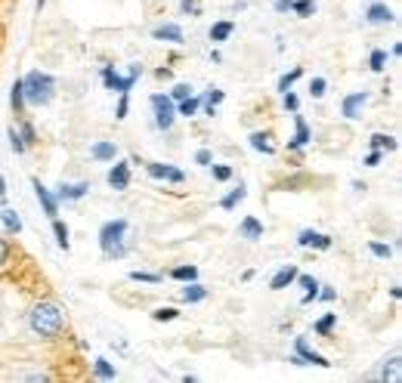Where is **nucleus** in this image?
<instances>
[{
  "mask_svg": "<svg viewBox=\"0 0 402 383\" xmlns=\"http://www.w3.org/2000/svg\"><path fill=\"white\" fill-rule=\"evenodd\" d=\"M25 328H28V334L37 337V340L56 343V340L65 337L68 319H65V312H62L59 303H53L50 297H37V300L28 306V312H25Z\"/></svg>",
  "mask_w": 402,
  "mask_h": 383,
  "instance_id": "nucleus-1",
  "label": "nucleus"
},
{
  "mask_svg": "<svg viewBox=\"0 0 402 383\" xmlns=\"http://www.w3.org/2000/svg\"><path fill=\"white\" fill-rule=\"evenodd\" d=\"M22 90H25V102L35 105V109H44L56 96V77L47 75V71H28L22 77Z\"/></svg>",
  "mask_w": 402,
  "mask_h": 383,
  "instance_id": "nucleus-2",
  "label": "nucleus"
},
{
  "mask_svg": "<svg viewBox=\"0 0 402 383\" xmlns=\"http://www.w3.org/2000/svg\"><path fill=\"white\" fill-rule=\"evenodd\" d=\"M149 105H152V115H155V127L161 133H170L176 124V102L167 93H155L149 99Z\"/></svg>",
  "mask_w": 402,
  "mask_h": 383,
  "instance_id": "nucleus-3",
  "label": "nucleus"
},
{
  "mask_svg": "<svg viewBox=\"0 0 402 383\" xmlns=\"http://www.w3.org/2000/svg\"><path fill=\"white\" fill-rule=\"evenodd\" d=\"M127 229H130V223L127 220H109L105 226L100 229V247L102 250H109V247H115V244H121V241H127Z\"/></svg>",
  "mask_w": 402,
  "mask_h": 383,
  "instance_id": "nucleus-4",
  "label": "nucleus"
},
{
  "mask_svg": "<svg viewBox=\"0 0 402 383\" xmlns=\"http://www.w3.org/2000/svg\"><path fill=\"white\" fill-rule=\"evenodd\" d=\"M146 164V174L152 180H161V183H174V186H180V183H186V174H183L180 167H174V164H158V161H143Z\"/></svg>",
  "mask_w": 402,
  "mask_h": 383,
  "instance_id": "nucleus-5",
  "label": "nucleus"
},
{
  "mask_svg": "<svg viewBox=\"0 0 402 383\" xmlns=\"http://www.w3.org/2000/svg\"><path fill=\"white\" fill-rule=\"evenodd\" d=\"M140 81V77H134V75H118L115 68H111V65H105L102 68V84H105V90H111V93H130V90H134V84Z\"/></svg>",
  "mask_w": 402,
  "mask_h": 383,
  "instance_id": "nucleus-6",
  "label": "nucleus"
},
{
  "mask_svg": "<svg viewBox=\"0 0 402 383\" xmlns=\"http://www.w3.org/2000/svg\"><path fill=\"white\" fill-rule=\"evenodd\" d=\"M368 96L365 90H359V93H347L344 99H340V115L347 118V121H356V118H362V109L368 105Z\"/></svg>",
  "mask_w": 402,
  "mask_h": 383,
  "instance_id": "nucleus-7",
  "label": "nucleus"
},
{
  "mask_svg": "<svg viewBox=\"0 0 402 383\" xmlns=\"http://www.w3.org/2000/svg\"><path fill=\"white\" fill-rule=\"evenodd\" d=\"M294 353L303 359V365H319V368H331V362L325 359L322 353H316L313 346L307 343V337H294Z\"/></svg>",
  "mask_w": 402,
  "mask_h": 383,
  "instance_id": "nucleus-8",
  "label": "nucleus"
},
{
  "mask_svg": "<svg viewBox=\"0 0 402 383\" xmlns=\"http://www.w3.org/2000/svg\"><path fill=\"white\" fill-rule=\"evenodd\" d=\"M334 239L325 232H316V229H300L298 232V247H316V250H331Z\"/></svg>",
  "mask_w": 402,
  "mask_h": 383,
  "instance_id": "nucleus-9",
  "label": "nucleus"
},
{
  "mask_svg": "<svg viewBox=\"0 0 402 383\" xmlns=\"http://www.w3.org/2000/svg\"><path fill=\"white\" fill-rule=\"evenodd\" d=\"M105 183H109L115 192L130 189V161H115V164H111V170L105 174Z\"/></svg>",
  "mask_w": 402,
  "mask_h": 383,
  "instance_id": "nucleus-10",
  "label": "nucleus"
},
{
  "mask_svg": "<svg viewBox=\"0 0 402 383\" xmlns=\"http://www.w3.org/2000/svg\"><path fill=\"white\" fill-rule=\"evenodd\" d=\"M31 186H35V195H37V201H41L44 214H47L50 220H53V216H59V198L53 195V189L44 186V183L37 180V176H35V180H31Z\"/></svg>",
  "mask_w": 402,
  "mask_h": 383,
  "instance_id": "nucleus-11",
  "label": "nucleus"
},
{
  "mask_svg": "<svg viewBox=\"0 0 402 383\" xmlns=\"http://www.w3.org/2000/svg\"><path fill=\"white\" fill-rule=\"evenodd\" d=\"M309 140H313V130H309V124L303 121V115L294 111V136L288 140V151H300L303 145H309Z\"/></svg>",
  "mask_w": 402,
  "mask_h": 383,
  "instance_id": "nucleus-12",
  "label": "nucleus"
},
{
  "mask_svg": "<svg viewBox=\"0 0 402 383\" xmlns=\"http://www.w3.org/2000/svg\"><path fill=\"white\" fill-rule=\"evenodd\" d=\"M402 355H399V349L396 353H390V359H384L381 362V371H378V380H384V383H399L402 380Z\"/></svg>",
  "mask_w": 402,
  "mask_h": 383,
  "instance_id": "nucleus-13",
  "label": "nucleus"
},
{
  "mask_svg": "<svg viewBox=\"0 0 402 383\" xmlns=\"http://www.w3.org/2000/svg\"><path fill=\"white\" fill-rule=\"evenodd\" d=\"M87 192H90V183H59L53 195H56L59 204H62V201H81Z\"/></svg>",
  "mask_w": 402,
  "mask_h": 383,
  "instance_id": "nucleus-14",
  "label": "nucleus"
},
{
  "mask_svg": "<svg viewBox=\"0 0 402 383\" xmlns=\"http://www.w3.org/2000/svg\"><path fill=\"white\" fill-rule=\"evenodd\" d=\"M365 22H372V25H393V22H396V16H393V10L387 3H372L365 10Z\"/></svg>",
  "mask_w": 402,
  "mask_h": 383,
  "instance_id": "nucleus-15",
  "label": "nucleus"
},
{
  "mask_svg": "<svg viewBox=\"0 0 402 383\" xmlns=\"http://www.w3.org/2000/svg\"><path fill=\"white\" fill-rule=\"evenodd\" d=\"M10 109H12V115H16V121H19V118H25V115H28V102H25L22 77H19V81L10 87Z\"/></svg>",
  "mask_w": 402,
  "mask_h": 383,
  "instance_id": "nucleus-16",
  "label": "nucleus"
},
{
  "mask_svg": "<svg viewBox=\"0 0 402 383\" xmlns=\"http://www.w3.org/2000/svg\"><path fill=\"white\" fill-rule=\"evenodd\" d=\"M0 223H3V232L10 235V239H16V235L22 232V216H19L12 207H6V204L0 207Z\"/></svg>",
  "mask_w": 402,
  "mask_h": 383,
  "instance_id": "nucleus-17",
  "label": "nucleus"
},
{
  "mask_svg": "<svg viewBox=\"0 0 402 383\" xmlns=\"http://www.w3.org/2000/svg\"><path fill=\"white\" fill-rule=\"evenodd\" d=\"M248 142H251V149H254V151H263V155H269V158L275 155L273 133H269V130H254V133L248 136Z\"/></svg>",
  "mask_w": 402,
  "mask_h": 383,
  "instance_id": "nucleus-18",
  "label": "nucleus"
},
{
  "mask_svg": "<svg viewBox=\"0 0 402 383\" xmlns=\"http://www.w3.org/2000/svg\"><path fill=\"white\" fill-rule=\"evenodd\" d=\"M239 239H245V241H260V239H263V223L257 220V216H245V220L239 223Z\"/></svg>",
  "mask_w": 402,
  "mask_h": 383,
  "instance_id": "nucleus-19",
  "label": "nucleus"
},
{
  "mask_svg": "<svg viewBox=\"0 0 402 383\" xmlns=\"http://www.w3.org/2000/svg\"><path fill=\"white\" fill-rule=\"evenodd\" d=\"M294 279H298V266H294V263H288V266H282L279 272L273 275L269 288H273V290H285V288H291V285H294Z\"/></svg>",
  "mask_w": 402,
  "mask_h": 383,
  "instance_id": "nucleus-20",
  "label": "nucleus"
},
{
  "mask_svg": "<svg viewBox=\"0 0 402 383\" xmlns=\"http://www.w3.org/2000/svg\"><path fill=\"white\" fill-rule=\"evenodd\" d=\"M152 37H155V41H167V44H183V28L174 22L158 25V28H152Z\"/></svg>",
  "mask_w": 402,
  "mask_h": 383,
  "instance_id": "nucleus-21",
  "label": "nucleus"
},
{
  "mask_svg": "<svg viewBox=\"0 0 402 383\" xmlns=\"http://www.w3.org/2000/svg\"><path fill=\"white\" fill-rule=\"evenodd\" d=\"M90 158H93V161H115L118 158V145L115 142H109V140H100V142H93L90 145Z\"/></svg>",
  "mask_w": 402,
  "mask_h": 383,
  "instance_id": "nucleus-22",
  "label": "nucleus"
},
{
  "mask_svg": "<svg viewBox=\"0 0 402 383\" xmlns=\"http://www.w3.org/2000/svg\"><path fill=\"white\" fill-rule=\"evenodd\" d=\"M204 297H208V288H204L199 279H195V281H183V290H180V300L183 303H201Z\"/></svg>",
  "mask_w": 402,
  "mask_h": 383,
  "instance_id": "nucleus-23",
  "label": "nucleus"
},
{
  "mask_svg": "<svg viewBox=\"0 0 402 383\" xmlns=\"http://www.w3.org/2000/svg\"><path fill=\"white\" fill-rule=\"evenodd\" d=\"M294 281H298V285L303 288L300 303H303V306H309V303L316 300V294H319V281H316L313 275H300V272H298V279H294Z\"/></svg>",
  "mask_w": 402,
  "mask_h": 383,
  "instance_id": "nucleus-24",
  "label": "nucleus"
},
{
  "mask_svg": "<svg viewBox=\"0 0 402 383\" xmlns=\"http://www.w3.org/2000/svg\"><path fill=\"white\" fill-rule=\"evenodd\" d=\"M90 377L93 380H115L118 377V371H115V365H111L109 359H93V371H90Z\"/></svg>",
  "mask_w": 402,
  "mask_h": 383,
  "instance_id": "nucleus-25",
  "label": "nucleus"
},
{
  "mask_svg": "<svg viewBox=\"0 0 402 383\" xmlns=\"http://www.w3.org/2000/svg\"><path fill=\"white\" fill-rule=\"evenodd\" d=\"M245 198H248V186H245V183H239V186L229 192V195L220 198V207H223V210H235L241 201H245Z\"/></svg>",
  "mask_w": 402,
  "mask_h": 383,
  "instance_id": "nucleus-26",
  "label": "nucleus"
},
{
  "mask_svg": "<svg viewBox=\"0 0 402 383\" xmlns=\"http://www.w3.org/2000/svg\"><path fill=\"white\" fill-rule=\"evenodd\" d=\"M232 31H235V25L229 22V19H223V22H214V25H210L208 37H210L214 44H223V41H229V37H232Z\"/></svg>",
  "mask_w": 402,
  "mask_h": 383,
  "instance_id": "nucleus-27",
  "label": "nucleus"
},
{
  "mask_svg": "<svg viewBox=\"0 0 402 383\" xmlns=\"http://www.w3.org/2000/svg\"><path fill=\"white\" fill-rule=\"evenodd\" d=\"M334 328H338V312H325V315H322V319L313 325V331H316V337H331Z\"/></svg>",
  "mask_w": 402,
  "mask_h": 383,
  "instance_id": "nucleus-28",
  "label": "nucleus"
},
{
  "mask_svg": "<svg viewBox=\"0 0 402 383\" xmlns=\"http://www.w3.org/2000/svg\"><path fill=\"white\" fill-rule=\"evenodd\" d=\"M19 136H22V142L28 145V149H35V145L41 142V140H37V130H35V124L28 121V115H25V118H19Z\"/></svg>",
  "mask_w": 402,
  "mask_h": 383,
  "instance_id": "nucleus-29",
  "label": "nucleus"
},
{
  "mask_svg": "<svg viewBox=\"0 0 402 383\" xmlns=\"http://www.w3.org/2000/svg\"><path fill=\"white\" fill-rule=\"evenodd\" d=\"M199 111H201V96H186L176 102V115H183V118H195Z\"/></svg>",
  "mask_w": 402,
  "mask_h": 383,
  "instance_id": "nucleus-30",
  "label": "nucleus"
},
{
  "mask_svg": "<svg viewBox=\"0 0 402 383\" xmlns=\"http://www.w3.org/2000/svg\"><path fill=\"white\" fill-rule=\"evenodd\" d=\"M368 145H372V149H378V151H396L399 149V142H396V136H387V133H374L372 140H368Z\"/></svg>",
  "mask_w": 402,
  "mask_h": 383,
  "instance_id": "nucleus-31",
  "label": "nucleus"
},
{
  "mask_svg": "<svg viewBox=\"0 0 402 383\" xmlns=\"http://www.w3.org/2000/svg\"><path fill=\"white\" fill-rule=\"evenodd\" d=\"M309 183H313V176H309V174H291V176H285V180L279 183V189L298 192V189H303V186H309Z\"/></svg>",
  "mask_w": 402,
  "mask_h": 383,
  "instance_id": "nucleus-32",
  "label": "nucleus"
},
{
  "mask_svg": "<svg viewBox=\"0 0 402 383\" xmlns=\"http://www.w3.org/2000/svg\"><path fill=\"white\" fill-rule=\"evenodd\" d=\"M53 235H56V244L62 250H68L71 247V241H68V226H65L59 216H53Z\"/></svg>",
  "mask_w": 402,
  "mask_h": 383,
  "instance_id": "nucleus-33",
  "label": "nucleus"
},
{
  "mask_svg": "<svg viewBox=\"0 0 402 383\" xmlns=\"http://www.w3.org/2000/svg\"><path fill=\"white\" fill-rule=\"evenodd\" d=\"M300 77H303V68H300V65H294V68L288 71V75H282V77H279V87H275V90H279V93H285V90H291L294 84L300 81Z\"/></svg>",
  "mask_w": 402,
  "mask_h": 383,
  "instance_id": "nucleus-34",
  "label": "nucleus"
},
{
  "mask_svg": "<svg viewBox=\"0 0 402 383\" xmlns=\"http://www.w3.org/2000/svg\"><path fill=\"white\" fill-rule=\"evenodd\" d=\"M127 279L130 281H140V285H161L164 275H158V272H140V269H134Z\"/></svg>",
  "mask_w": 402,
  "mask_h": 383,
  "instance_id": "nucleus-35",
  "label": "nucleus"
},
{
  "mask_svg": "<svg viewBox=\"0 0 402 383\" xmlns=\"http://www.w3.org/2000/svg\"><path fill=\"white\" fill-rule=\"evenodd\" d=\"M170 279L174 281H195L199 279V269L195 266H176V269H170Z\"/></svg>",
  "mask_w": 402,
  "mask_h": 383,
  "instance_id": "nucleus-36",
  "label": "nucleus"
},
{
  "mask_svg": "<svg viewBox=\"0 0 402 383\" xmlns=\"http://www.w3.org/2000/svg\"><path fill=\"white\" fill-rule=\"evenodd\" d=\"M368 68H372L374 75H381V71L387 68V50H372V56H368Z\"/></svg>",
  "mask_w": 402,
  "mask_h": 383,
  "instance_id": "nucleus-37",
  "label": "nucleus"
},
{
  "mask_svg": "<svg viewBox=\"0 0 402 383\" xmlns=\"http://www.w3.org/2000/svg\"><path fill=\"white\" fill-rule=\"evenodd\" d=\"M176 319H180V309L176 306H158L152 312V321H176Z\"/></svg>",
  "mask_w": 402,
  "mask_h": 383,
  "instance_id": "nucleus-38",
  "label": "nucleus"
},
{
  "mask_svg": "<svg viewBox=\"0 0 402 383\" xmlns=\"http://www.w3.org/2000/svg\"><path fill=\"white\" fill-rule=\"evenodd\" d=\"M291 12H294V16H300V19L316 16V0H294V3H291Z\"/></svg>",
  "mask_w": 402,
  "mask_h": 383,
  "instance_id": "nucleus-39",
  "label": "nucleus"
},
{
  "mask_svg": "<svg viewBox=\"0 0 402 383\" xmlns=\"http://www.w3.org/2000/svg\"><path fill=\"white\" fill-rule=\"evenodd\" d=\"M6 140H10V149L16 151V155H25V151H28V145L22 142V136H19V130H16V127L6 130Z\"/></svg>",
  "mask_w": 402,
  "mask_h": 383,
  "instance_id": "nucleus-40",
  "label": "nucleus"
},
{
  "mask_svg": "<svg viewBox=\"0 0 402 383\" xmlns=\"http://www.w3.org/2000/svg\"><path fill=\"white\" fill-rule=\"evenodd\" d=\"M368 250H372V256H378V260H390L393 256V247L384 241H368Z\"/></svg>",
  "mask_w": 402,
  "mask_h": 383,
  "instance_id": "nucleus-41",
  "label": "nucleus"
},
{
  "mask_svg": "<svg viewBox=\"0 0 402 383\" xmlns=\"http://www.w3.org/2000/svg\"><path fill=\"white\" fill-rule=\"evenodd\" d=\"M210 176H214L217 183H229L232 180V167H229V164H210Z\"/></svg>",
  "mask_w": 402,
  "mask_h": 383,
  "instance_id": "nucleus-42",
  "label": "nucleus"
},
{
  "mask_svg": "<svg viewBox=\"0 0 402 383\" xmlns=\"http://www.w3.org/2000/svg\"><path fill=\"white\" fill-rule=\"evenodd\" d=\"M325 90H328L325 77H313V81H309V99H322V96H325Z\"/></svg>",
  "mask_w": 402,
  "mask_h": 383,
  "instance_id": "nucleus-43",
  "label": "nucleus"
},
{
  "mask_svg": "<svg viewBox=\"0 0 402 383\" xmlns=\"http://www.w3.org/2000/svg\"><path fill=\"white\" fill-rule=\"evenodd\" d=\"M282 109H285L288 115H294V111H300V99H298V93H291V90H285V99H282Z\"/></svg>",
  "mask_w": 402,
  "mask_h": 383,
  "instance_id": "nucleus-44",
  "label": "nucleus"
},
{
  "mask_svg": "<svg viewBox=\"0 0 402 383\" xmlns=\"http://www.w3.org/2000/svg\"><path fill=\"white\" fill-rule=\"evenodd\" d=\"M102 256H105V260H124V256H127V241H121V244H115V247L102 250Z\"/></svg>",
  "mask_w": 402,
  "mask_h": 383,
  "instance_id": "nucleus-45",
  "label": "nucleus"
},
{
  "mask_svg": "<svg viewBox=\"0 0 402 383\" xmlns=\"http://www.w3.org/2000/svg\"><path fill=\"white\" fill-rule=\"evenodd\" d=\"M180 12L183 16H201V3L199 0H180Z\"/></svg>",
  "mask_w": 402,
  "mask_h": 383,
  "instance_id": "nucleus-46",
  "label": "nucleus"
},
{
  "mask_svg": "<svg viewBox=\"0 0 402 383\" xmlns=\"http://www.w3.org/2000/svg\"><path fill=\"white\" fill-rule=\"evenodd\" d=\"M127 111H130V93H121V99H118V105H115V118H118V121H124Z\"/></svg>",
  "mask_w": 402,
  "mask_h": 383,
  "instance_id": "nucleus-47",
  "label": "nucleus"
},
{
  "mask_svg": "<svg viewBox=\"0 0 402 383\" xmlns=\"http://www.w3.org/2000/svg\"><path fill=\"white\" fill-rule=\"evenodd\" d=\"M170 99H174V102H180V99H186V96H192V87H189V84H174V90H170L167 93Z\"/></svg>",
  "mask_w": 402,
  "mask_h": 383,
  "instance_id": "nucleus-48",
  "label": "nucleus"
},
{
  "mask_svg": "<svg viewBox=\"0 0 402 383\" xmlns=\"http://www.w3.org/2000/svg\"><path fill=\"white\" fill-rule=\"evenodd\" d=\"M381 161H384V151L372 149V151H368V155H365V161H362V164H365V167H378Z\"/></svg>",
  "mask_w": 402,
  "mask_h": 383,
  "instance_id": "nucleus-49",
  "label": "nucleus"
},
{
  "mask_svg": "<svg viewBox=\"0 0 402 383\" xmlns=\"http://www.w3.org/2000/svg\"><path fill=\"white\" fill-rule=\"evenodd\" d=\"M195 164H201V167H210V164H214V155H210L208 149H199V151H195Z\"/></svg>",
  "mask_w": 402,
  "mask_h": 383,
  "instance_id": "nucleus-50",
  "label": "nucleus"
},
{
  "mask_svg": "<svg viewBox=\"0 0 402 383\" xmlns=\"http://www.w3.org/2000/svg\"><path fill=\"white\" fill-rule=\"evenodd\" d=\"M334 297H338V290H334V288H328V285H319V294H316V300H325V303H331Z\"/></svg>",
  "mask_w": 402,
  "mask_h": 383,
  "instance_id": "nucleus-51",
  "label": "nucleus"
},
{
  "mask_svg": "<svg viewBox=\"0 0 402 383\" xmlns=\"http://www.w3.org/2000/svg\"><path fill=\"white\" fill-rule=\"evenodd\" d=\"M294 0H275V12H291Z\"/></svg>",
  "mask_w": 402,
  "mask_h": 383,
  "instance_id": "nucleus-52",
  "label": "nucleus"
},
{
  "mask_svg": "<svg viewBox=\"0 0 402 383\" xmlns=\"http://www.w3.org/2000/svg\"><path fill=\"white\" fill-rule=\"evenodd\" d=\"M155 77H158V81H170L174 71H170V68H155Z\"/></svg>",
  "mask_w": 402,
  "mask_h": 383,
  "instance_id": "nucleus-53",
  "label": "nucleus"
},
{
  "mask_svg": "<svg viewBox=\"0 0 402 383\" xmlns=\"http://www.w3.org/2000/svg\"><path fill=\"white\" fill-rule=\"evenodd\" d=\"M3 204H6V180L0 176V207H3Z\"/></svg>",
  "mask_w": 402,
  "mask_h": 383,
  "instance_id": "nucleus-54",
  "label": "nucleus"
},
{
  "mask_svg": "<svg viewBox=\"0 0 402 383\" xmlns=\"http://www.w3.org/2000/svg\"><path fill=\"white\" fill-rule=\"evenodd\" d=\"M3 41H6V19H0V47H3Z\"/></svg>",
  "mask_w": 402,
  "mask_h": 383,
  "instance_id": "nucleus-55",
  "label": "nucleus"
},
{
  "mask_svg": "<svg viewBox=\"0 0 402 383\" xmlns=\"http://www.w3.org/2000/svg\"><path fill=\"white\" fill-rule=\"evenodd\" d=\"M390 297H393V300H399V297H402V288H399V285L390 288Z\"/></svg>",
  "mask_w": 402,
  "mask_h": 383,
  "instance_id": "nucleus-56",
  "label": "nucleus"
},
{
  "mask_svg": "<svg viewBox=\"0 0 402 383\" xmlns=\"http://www.w3.org/2000/svg\"><path fill=\"white\" fill-rule=\"evenodd\" d=\"M44 6H47V0H35V10H37V12H41Z\"/></svg>",
  "mask_w": 402,
  "mask_h": 383,
  "instance_id": "nucleus-57",
  "label": "nucleus"
}]
</instances>
